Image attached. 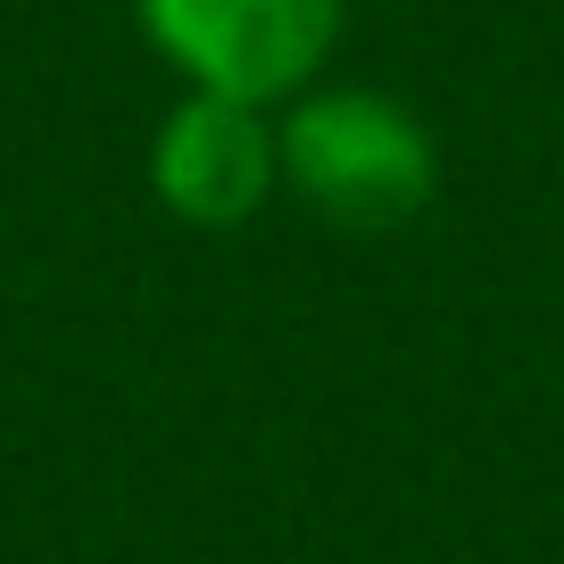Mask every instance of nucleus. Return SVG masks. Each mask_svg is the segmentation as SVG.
I'll list each match as a JSON object with an SVG mask.
<instances>
[{
    "label": "nucleus",
    "mask_w": 564,
    "mask_h": 564,
    "mask_svg": "<svg viewBox=\"0 0 564 564\" xmlns=\"http://www.w3.org/2000/svg\"><path fill=\"white\" fill-rule=\"evenodd\" d=\"M133 25L183 91L282 108L333 75L349 0H133Z\"/></svg>",
    "instance_id": "2"
},
{
    "label": "nucleus",
    "mask_w": 564,
    "mask_h": 564,
    "mask_svg": "<svg viewBox=\"0 0 564 564\" xmlns=\"http://www.w3.org/2000/svg\"><path fill=\"white\" fill-rule=\"evenodd\" d=\"M150 192L192 232H241L282 199V108L175 91L150 133Z\"/></svg>",
    "instance_id": "3"
},
{
    "label": "nucleus",
    "mask_w": 564,
    "mask_h": 564,
    "mask_svg": "<svg viewBox=\"0 0 564 564\" xmlns=\"http://www.w3.org/2000/svg\"><path fill=\"white\" fill-rule=\"evenodd\" d=\"M282 192L333 232H406L441 199V133L399 91L324 75L282 100Z\"/></svg>",
    "instance_id": "1"
}]
</instances>
